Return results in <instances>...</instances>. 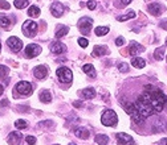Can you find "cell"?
<instances>
[{
	"label": "cell",
	"instance_id": "obj_1",
	"mask_svg": "<svg viewBox=\"0 0 167 145\" xmlns=\"http://www.w3.org/2000/svg\"><path fill=\"white\" fill-rule=\"evenodd\" d=\"M166 103H167V96L159 88H155L153 86L150 90H144L137 98L134 104L138 110V112L146 120L149 116L162 112Z\"/></svg>",
	"mask_w": 167,
	"mask_h": 145
},
{
	"label": "cell",
	"instance_id": "obj_2",
	"mask_svg": "<svg viewBox=\"0 0 167 145\" xmlns=\"http://www.w3.org/2000/svg\"><path fill=\"white\" fill-rule=\"evenodd\" d=\"M122 107H124V110L130 115V118L133 119V121H134L135 124H143V123H144V119L141 116V114L138 112V110H137L134 103L124 102V103H122Z\"/></svg>",
	"mask_w": 167,
	"mask_h": 145
},
{
	"label": "cell",
	"instance_id": "obj_3",
	"mask_svg": "<svg viewBox=\"0 0 167 145\" xmlns=\"http://www.w3.org/2000/svg\"><path fill=\"white\" fill-rule=\"evenodd\" d=\"M118 121V118L113 110H106L101 116V123L106 127H114Z\"/></svg>",
	"mask_w": 167,
	"mask_h": 145
},
{
	"label": "cell",
	"instance_id": "obj_4",
	"mask_svg": "<svg viewBox=\"0 0 167 145\" xmlns=\"http://www.w3.org/2000/svg\"><path fill=\"white\" fill-rule=\"evenodd\" d=\"M56 74H57L60 82H63V83H70L72 79H73V72L68 68H58Z\"/></svg>",
	"mask_w": 167,
	"mask_h": 145
},
{
	"label": "cell",
	"instance_id": "obj_5",
	"mask_svg": "<svg viewBox=\"0 0 167 145\" xmlns=\"http://www.w3.org/2000/svg\"><path fill=\"white\" fill-rule=\"evenodd\" d=\"M23 33L27 37H35L37 33V24L32 20H27L23 24Z\"/></svg>",
	"mask_w": 167,
	"mask_h": 145
},
{
	"label": "cell",
	"instance_id": "obj_6",
	"mask_svg": "<svg viewBox=\"0 0 167 145\" xmlns=\"http://www.w3.org/2000/svg\"><path fill=\"white\" fill-rule=\"evenodd\" d=\"M32 90H33L32 85H31L29 82H27V81H21V82H19L18 85H16V87H15V91L20 92L21 95H24V96L31 95Z\"/></svg>",
	"mask_w": 167,
	"mask_h": 145
},
{
	"label": "cell",
	"instance_id": "obj_7",
	"mask_svg": "<svg viewBox=\"0 0 167 145\" xmlns=\"http://www.w3.org/2000/svg\"><path fill=\"white\" fill-rule=\"evenodd\" d=\"M92 25H93V21L90 17H84L78 21V29L84 35H89V33H90Z\"/></svg>",
	"mask_w": 167,
	"mask_h": 145
},
{
	"label": "cell",
	"instance_id": "obj_8",
	"mask_svg": "<svg viewBox=\"0 0 167 145\" xmlns=\"http://www.w3.org/2000/svg\"><path fill=\"white\" fill-rule=\"evenodd\" d=\"M40 53H41V48L38 45H36V44H29V45L25 48V57L27 58H35Z\"/></svg>",
	"mask_w": 167,
	"mask_h": 145
},
{
	"label": "cell",
	"instance_id": "obj_9",
	"mask_svg": "<svg viewBox=\"0 0 167 145\" xmlns=\"http://www.w3.org/2000/svg\"><path fill=\"white\" fill-rule=\"evenodd\" d=\"M115 138L117 141H118L119 145H134V140H133V137L130 135H127V133H117L115 135Z\"/></svg>",
	"mask_w": 167,
	"mask_h": 145
},
{
	"label": "cell",
	"instance_id": "obj_10",
	"mask_svg": "<svg viewBox=\"0 0 167 145\" xmlns=\"http://www.w3.org/2000/svg\"><path fill=\"white\" fill-rule=\"evenodd\" d=\"M7 44L13 52H19V50H21V48H23V42H21L18 37H9Z\"/></svg>",
	"mask_w": 167,
	"mask_h": 145
},
{
	"label": "cell",
	"instance_id": "obj_11",
	"mask_svg": "<svg viewBox=\"0 0 167 145\" xmlns=\"http://www.w3.org/2000/svg\"><path fill=\"white\" fill-rule=\"evenodd\" d=\"M127 53H129L130 55H138L139 53H142V52H144V48L142 46V45H139L138 42H135V41H133L131 44H130V46H129V49L126 50Z\"/></svg>",
	"mask_w": 167,
	"mask_h": 145
},
{
	"label": "cell",
	"instance_id": "obj_12",
	"mask_svg": "<svg viewBox=\"0 0 167 145\" xmlns=\"http://www.w3.org/2000/svg\"><path fill=\"white\" fill-rule=\"evenodd\" d=\"M23 141V135L19 132H11L8 137V144L9 145H20Z\"/></svg>",
	"mask_w": 167,
	"mask_h": 145
},
{
	"label": "cell",
	"instance_id": "obj_13",
	"mask_svg": "<svg viewBox=\"0 0 167 145\" xmlns=\"http://www.w3.org/2000/svg\"><path fill=\"white\" fill-rule=\"evenodd\" d=\"M33 75H35L37 79H44V78H47V75H48V69L43 65L36 66V68L33 69Z\"/></svg>",
	"mask_w": 167,
	"mask_h": 145
},
{
	"label": "cell",
	"instance_id": "obj_14",
	"mask_svg": "<svg viewBox=\"0 0 167 145\" xmlns=\"http://www.w3.org/2000/svg\"><path fill=\"white\" fill-rule=\"evenodd\" d=\"M51 12L54 17H61L64 13V5L61 3H53L51 7Z\"/></svg>",
	"mask_w": 167,
	"mask_h": 145
},
{
	"label": "cell",
	"instance_id": "obj_15",
	"mask_svg": "<svg viewBox=\"0 0 167 145\" xmlns=\"http://www.w3.org/2000/svg\"><path fill=\"white\" fill-rule=\"evenodd\" d=\"M149 12L151 15H154V16H159L163 12V7L159 3H153V4L149 5Z\"/></svg>",
	"mask_w": 167,
	"mask_h": 145
},
{
	"label": "cell",
	"instance_id": "obj_16",
	"mask_svg": "<svg viewBox=\"0 0 167 145\" xmlns=\"http://www.w3.org/2000/svg\"><path fill=\"white\" fill-rule=\"evenodd\" d=\"M167 131V123L162 119H158L154 123V132H163Z\"/></svg>",
	"mask_w": 167,
	"mask_h": 145
},
{
	"label": "cell",
	"instance_id": "obj_17",
	"mask_svg": "<svg viewBox=\"0 0 167 145\" xmlns=\"http://www.w3.org/2000/svg\"><path fill=\"white\" fill-rule=\"evenodd\" d=\"M51 49H52V52H53L54 54H63L65 50H66V46L64 45V44H61L60 41H57V42L53 44Z\"/></svg>",
	"mask_w": 167,
	"mask_h": 145
},
{
	"label": "cell",
	"instance_id": "obj_18",
	"mask_svg": "<svg viewBox=\"0 0 167 145\" xmlns=\"http://www.w3.org/2000/svg\"><path fill=\"white\" fill-rule=\"evenodd\" d=\"M108 53H109V49L106 46H94V49H93L94 57H101V55H105Z\"/></svg>",
	"mask_w": 167,
	"mask_h": 145
},
{
	"label": "cell",
	"instance_id": "obj_19",
	"mask_svg": "<svg viewBox=\"0 0 167 145\" xmlns=\"http://www.w3.org/2000/svg\"><path fill=\"white\" fill-rule=\"evenodd\" d=\"M74 135L77 137H80V138H88L89 137V131L84 127H77L74 129Z\"/></svg>",
	"mask_w": 167,
	"mask_h": 145
},
{
	"label": "cell",
	"instance_id": "obj_20",
	"mask_svg": "<svg viewBox=\"0 0 167 145\" xmlns=\"http://www.w3.org/2000/svg\"><path fill=\"white\" fill-rule=\"evenodd\" d=\"M81 95L85 98V99H93L96 96V90L93 87H89V88H85L84 91H81Z\"/></svg>",
	"mask_w": 167,
	"mask_h": 145
},
{
	"label": "cell",
	"instance_id": "obj_21",
	"mask_svg": "<svg viewBox=\"0 0 167 145\" xmlns=\"http://www.w3.org/2000/svg\"><path fill=\"white\" fill-rule=\"evenodd\" d=\"M82 70L86 72V75H89L90 78H94L96 77V69H94V66L90 65V63H86V65H84V68Z\"/></svg>",
	"mask_w": 167,
	"mask_h": 145
},
{
	"label": "cell",
	"instance_id": "obj_22",
	"mask_svg": "<svg viewBox=\"0 0 167 145\" xmlns=\"http://www.w3.org/2000/svg\"><path fill=\"white\" fill-rule=\"evenodd\" d=\"M131 65L134 66V68H137V69H143L144 66H146V62H144V59H142V58L134 57L131 59Z\"/></svg>",
	"mask_w": 167,
	"mask_h": 145
},
{
	"label": "cell",
	"instance_id": "obj_23",
	"mask_svg": "<svg viewBox=\"0 0 167 145\" xmlns=\"http://www.w3.org/2000/svg\"><path fill=\"white\" fill-rule=\"evenodd\" d=\"M40 100L44 103H51V100H52V95H51V92H49L48 90H43L40 92Z\"/></svg>",
	"mask_w": 167,
	"mask_h": 145
},
{
	"label": "cell",
	"instance_id": "obj_24",
	"mask_svg": "<svg viewBox=\"0 0 167 145\" xmlns=\"http://www.w3.org/2000/svg\"><path fill=\"white\" fill-rule=\"evenodd\" d=\"M28 15H29L31 17H38V16H40V9H38V7H36V5H32V7H29V9H28Z\"/></svg>",
	"mask_w": 167,
	"mask_h": 145
},
{
	"label": "cell",
	"instance_id": "obj_25",
	"mask_svg": "<svg viewBox=\"0 0 167 145\" xmlns=\"http://www.w3.org/2000/svg\"><path fill=\"white\" fill-rule=\"evenodd\" d=\"M108 141H109V138L106 135H97L96 136V143L98 145H106Z\"/></svg>",
	"mask_w": 167,
	"mask_h": 145
},
{
	"label": "cell",
	"instance_id": "obj_26",
	"mask_svg": "<svg viewBox=\"0 0 167 145\" xmlns=\"http://www.w3.org/2000/svg\"><path fill=\"white\" fill-rule=\"evenodd\" d=\"M68 26H58V30L56 32V38H61L63 36H65V35H68Z\"/></svg>",
	"mask_w": 167,
	"mask_h": 145
},
{
	"label": "cell",
	"instance_id": "obj_27",
	"mask_svg": "<svg viewBox=\"0 0 167 145\" xmlns=\"http://www.w3.org/2000/svg\"><path fill=\"white\" fill-rule=\"evenodd\" d=\"M9 25H11V20H9V17H7L5 15H0V26L8 28Z\"/></svg>",
	"mask_w": 167,
	"mask_h": 145
},
{
	"label": "cell",
	"instance_id": "obj_28",
	"mask_svg": "<svg viewBox=\"0 0 167 145\" xmlns=\"http://www.w3.org/2000/svg\"><path fill=\"white\" fill-rule=\"evenodd\" d=\"M109 33V28L108 26H97L96 28V36H105Z\"/></svg>",
	"mask_w": 167,
	"mask_h": 145
},
{
	"label": "cell",
	"instance_id": "obj_29",
	"mask_svg": "<svg viewBox=\"0 0 167 145\" xmlns=\"http://www.w3.org/2000/svg\"><path fill=\"white\" fill-rule=\"evenodd\" d=\"M13 5L16 8H19V9H23L28 5V0H15Z\"/></svg>",
	"mask_w": 167,
	"mask_h": 145
},
{
	"label": "cell",
	"instance_id": "obj_30",
	"mask_svg": "<svg viewBox=\"0 0 167 145\" xmlns=\"http://www.w3.org/2000/svg\"><path fill=\"white\" fill-rule=\"evenodd\" d=\"M163 48H158L157 50L154 52V58L157 59V61H162L163 59Z\"/></svg>",
	"mask_w": 167,
	"mask_h": 145
},
{
	"label": "cell",
	"instance_id": "obj_31",
	"mask_svg": "<svg viewBox=\"0 0 167 145\" xmlns=\"http://www.w3.org/2000/svg\"><path fill=\"white\" fill-rule=\"evenodd\" d=\"M15 127L18 128V129H25V128L28 127V124H27L25 120H16L15 121Z\"/></svg>",
	"mask_w": 167,
	"mask_h": 145
},
{
	"label": "cell",
	"instance_id": "obj_32",
	"mask_svg": "<svg viewBox=\"0 0 167 145\" xmlns=\"http://www.w3.org/2000/svg\"><path fill=\"white\" fill-rule=\"evenodd\" d=\"M8 72H9V70H8L7 66L0 65V79H2V78H5V77H7V75H8Z\"/></svg>",
	"mask_w": 167,
	"mask_h": 145
},
{
	"label": "cell",
	"instance_id": "obj_33",
	"mask_svg": "<svg viewBox=\"0 0 167 145\" xmlns=\"http://www.w3.org/2000/svg\"><path fill=\"white\" fill-rule=\"evenodd\" d=\"M133 17H135V12H130V13H127V15H125V16H119L118 19V21H126V20H129V19H133Z\"/></svg>",
	"mask_w": 167,
	"mask_h": 145
},
{
	"label": "cell",
	"instance_id": "obj_34",
	"mask_svg": "<svg viewBox=\"0 0 167 145\" xmlns=\"http://www.w3.org/2000/svg\"><path fill=\"white\" fill-rule=\"evenodd\" d=\"M78 45H80L81 48H88L89 41L86 40L85 37H81V38H78Z\"/></svg>",
	"mask_w": 167,
	"mask_h": 145
},
{
	"label": "cell",
	"instance_id": "obj_35",
	"mask_svg": "<svg viewBox=\"0 0 167 145\" xmlns=\"http://www.w3.org/2000/svg\"><path fill=\"white\" fill-rule=\"evenodd\" d=\"M118 70L121 71V72H127L129 71V66H127V63H118Z\"/></svg>",
	"mask_w": 167,
	"mask_h": 145
},
{
	"label": "cell",
	"instance_id": "obj_36",
	"mask_svg": "<svg viewBox=\"0 0 167 145\" xmlns=\"http://www.w3.org/2000/svg\"><path fill=\"white\" fill-rule=\"evenodd\" d=\"M0 8H2V9H9L11 8V4L7 3L5 0H0Z\"/></svg>",
	"mask_w": 167,
	"mask_h": 145
},
{
	"label": "cell",
	"instance_id": "obj_37",
	"mask_svg": "<svg viewBox=\"0 0 167 145\" xmlns=\"http://www.w3.org/2000/svg\"><path fill=\"white\" fill-rule=\"evenodd\" d=\"M27 143H28V145H35L36 144V137L35 136H27Z\"/></svg>",
	"mask_w": 167,
	"mask_h": 145
},
{
	"label": "cell",
	"instance_id": "obj_38",
	"mask_svg": "<svg viewBox=\"0 0 167 145\" xmlns=\"http://www.w3.org/2000/svg\"><path fill=\"white\" fill-rule=\"evenodd\" d=\"M124 44H125V38H124V37H118V38L115 40V45H117V46H122Z\"/></svg>",
	"mask_w": 167,
	"mask_h": 145
},
{
	"label": "cell",
	"instance_id": "obj_39",
	"mask_svg": "<svg viewBox=\"0 0 167 145\" xmlns=\"http://www.w3.org/2000/svg\"><path fill=\"white\" fill-rule=\"evenodd\" d=\"M88 8H89V9H94V8H96V2H94V0H90V2H88Z\"/></svg>",
	"mask_w": 167,
	"mask_h": 145
},
{
	"label": "cell",
	"instance_id": "obj_40",
	"mask_svg": "<svg viewBox=\"0 0 167 145\" xmlns=\"http://www.w3.org/2000/svg\"><path fill=\"white\" fill-rule=\"evenodd\" d=\"M73 105L76 108H81L82 107V102H81V100H76V102L73 103Z\"/></svg>",
	"mask_w": 167,
	"mask_h": 145
},
{
	"label": "cell",
	"instance_id": "obj_41",
	"mask_svg": "<svg viewBox=\"0 0 167 145\" xmlns=\"http://www.w3.org/2000/svg\"><path fill=\"white\" fill-rule=\"evenodd\" d=\"M8 105V100L7 99H3L2 102H0V107H7Z\"/></svg>",
	"mask_w": 167,
	"mask_h": 145
},
{
	"label": "cell",
	"instance_id": "obj_42",
	"mask_svg": "<svg viewBox=\"0 0 167 145\" xmlns=\"http://www.w3.org/2000/svg\"><path fill=\"white\" fill-rule=\"evenodd\" d=\"M38 125H41V127H43V125H53V123H52L51 120H49V121H41Z\"/></svg>",
	"mask_w": 167,
	"mask_h": 145
},
{
	"label": "cell",
	"instance_id": "obj_43",
	"mask_svg": "<svg viewBox=\"0 0 167 145\" xmlns=\"http://www.w3.org/2000/svg\"><path fill=\"white\" fill-rule=\"evenodd\" d=\"M160 26H162V28H163V29H167V20H164V21H163V23H162V24H160Z\"/></svg>",
	"mask_w": 167,
	"mask_h": 145
},
{
	"label": "cell",
	"instance_id": "obj_44",
	"mask_svg": "<svg viewBox=\"0 0 167 145\" xmlns=\"http://www.w3.org/2000/svg\"><path fill=\"white\" fill-rule=\"evenodd\" d=\"M159 144H160V145H167V138H162Z\"/></svg>",
	"mask_w": 167,
	"mask_h": 145
},
{
	"label": "cell",
	"instance_id": "obj_45",
	"mask_svg": "<svg viewBox=\"0 0 167 145\" xmlns=\"http://www.w3.org/2000/svg\"><path fill=\"white\" fill-rule=\"evenodd\" d=\"M121 2L124 3V4H126V5H127V4H130V3H131V0H121Z\"/></svg>",
	"mask_w": 167,
	"mask_h": 145
},
{
	"label": "cell",
	"instance_id": "obj_46",
	"mask_svg": "<svg viewBox=\"0 0 167 145\" xmlns=\"http://www.w3.org/2000/svg\"><path fill=\"white\" fill-rule=\"evenodd\" d=\"M3 91H4V87H3L2 85H0V94H3Z\"/></svg>",
	"mask_w": 167,
	"mask_h": 145
},
{
	"label": "cell",
	"instance_id": "obj_47",
	"mask_svg": "<svg viewBox=\"0 0 167 145\" xmlns=\"http://www.w3.org/2000/svg\"><path fill=\"white\" fill-rule=\"evenodd\" d=\"M69 145H76V144H73V143H70V144H69Z\"/></svg>",
	"mask_w": 167,
	"mask_h": 145
},
{
	"label": "cell",
	"instance_id": "obj_48",
	"mask_svg": "<svg viewBox=\"0 0 167 145\" xmlns=\"http://www.w3.org/2000/svg\"><path fill=\"white\" fill-rule=\"evenodd\" d=\"M166 46H167V40H166Z\"/></svg>",
	"mask_w": 167,
	"mask_h": 145
},
{
	"label": "cell",
	"instance_id": "obj_49",
	"mask_svg": "<svg viewBox=\"0 0 167 145\" xmlns=\"http://www.w3.org/2000/svg\"><path fill=\"white\" fill-rule=\"evenodd\" d=\"M0 48H2V44H0Z\"/></svg>",
	"mask_w": 167,
	"mask_h": 145
},
{
	"label": "cell",
	"instance_id": "obj_50",
	"mask_svg": "<svg viewBox=\"0 0 167 145\" xmlns=\"http://www.w3.org/2000/svg\"><path fill=\"white\" fill-rule=\"evenodd\" d=\"M56 145H58V144H56Z\"/></svg>",
	"mask_w": 167,
	"mask_h": 145
}]
</instances>
